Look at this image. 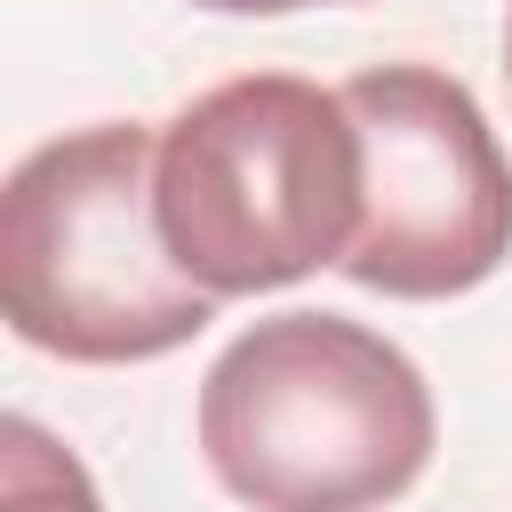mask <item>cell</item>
<instances>
[{
  "mask_svg": "<svg viewBox=\"0 0 512 512\" xmlns=\"http://www.w3.org/2000/svg\"><path fill=\"white\" fill-rule=\"evenodd\" d=\"M0 512H104L88 464L32 416L0 424Z\"/></svg>",
  "mask_w": 512,
  "mask_h": 512,
  "instance_id": "5b68a950",
  "label": "cell"
},
{
  "mask_svg": "<svg viewBox=\"0 0 512 512\" xmlns=\"http://www.w3.org/2000/svg\"><path fill=\"white\" fill-rule=\"evenodd\" d=\"M152 160L160 128L144 120H96L16 160L0 192V312L32 352L128 368L216 320V296L168 256Z\"/></svg>",
  "mask_w": 512,
  "mask_h": 512,
  "instance_id": "7a4b0ae2",
  "label": "cell"
},
{
  "mask_svg": "<svg viewBox=\"0 0 512 512\" xmlns=\"http://www.w3.org/2000/svg\"><path fill=\"white\" fill-rule=\"evenodd\" d=\"M336 96L360 128V232L336 272L400 304L480 288L512 256V160L472 88L440 64H376Z\"/></svg>",
  "mask_w": 512,
  "mask_h": 512,
  "instance_id": "277c9868",
  "label": "cell"
},
{
  "mask_svg": "<svg viewBox=\"0 0 512 512\" xmlns=\"http://www.w3.org/2000/svg\"><path fill=\"white\" fill-rule=\"evenodd\" d=\"M192 8H216V16H296V8H336V0H192Z\"/></svg>",
  "mask_w": 512,
  "mask_h": 512,
  "instance_id": "8992f818",
  "label": "cell"
},
{
  "mask_svg": "<svg viewBox=\"0 0 512 512\" xmlns=\"http://www.w3.org/2000/svg\"><path fill=\"white\" fill-rule=\"evenodd\" d=\"M504 72H512V8H504Z\"/></svg>",
  "mask_w": 512,
  "mask_h": 512,
  "instance_id": "52a82bcc",
  "label": "cell"
},
{
  "mask_svg": "<svg viewBox=\"0 0 512 512\" xmlns=\"http://www.w3.org/2000/svg\"><path fill=\"white\" fill-rule=\"evenodd\" d=\"M192 424L216 488L248 512H384L440 440L424 368L344 312L240 328L200 376Z\"/></svg>",
  "mask_w": 512,
  "mask_h": 512,
  "instance_id": "6da1fadb",
  "label": "cell"
},
{
  "mask_svg": "<svg viewBox=\"0 0 512 512\" xmlns=\"http://www.w3.org/2000/svg\"><path fill=\"white\" fill-rule=\"evenodd\" d=\"M168 256L224 304L344 264L360 232V128L336 88L240 72L160 128L152 160Z\"/></svg>",
  "mask_w": 512,
  "mask_h": 512,
  "instance_id": "3957f363",
  "label": "cell"
}]
</instances>
